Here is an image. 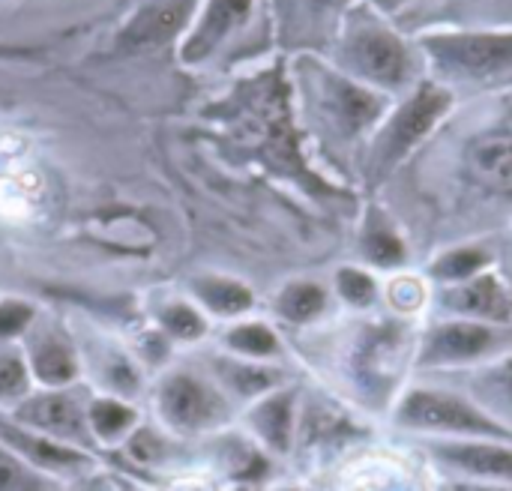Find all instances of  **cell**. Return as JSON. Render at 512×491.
Returning a JSON list of instances; mask_svg holds the SVG:
<instances>
[{"mask_svg":"<svg viewBox=\"0 0 512 491\" xmlns=\"http://www.w3.org/2000/svg\"><path fill=\"white\" fill-rule=\"evenodd\" d=\"M393 420L405 432L429 435V438H486V441H510L512 435L498 426L480 405L468 396L420 387L399 399Z\"/></svg>","mask_w":512,"mask_h":491,"instance_id":"cell-1","label":"cell"},{"mask_svg":"<svg viewBox=\"0 0 512 491\" xmlns=\"http://www.w3.org/2000/svg\"><path fill=\"white\" fill-rule=\"evenodd\" d=\"M453 96L435 84H423L384 126L378 144L372 147V171L375 174H390L396 162L408 150H414L432 129L435 123L450 111Z\"/></svg>","mask_w":512,"mask_h":491,"instance_id":"cell-2","label":"cell"},{"mask_svg":"<svg viewBox=\"0 0 512 491\" xmlns=\"http://www.w3.org/2000/svg\"><path fill=\"white\" fill-rule=\"evenodd\" d=\"M435 66L450 78H489L512 69V30L441 33L423 39Z\"/></svg>","mask_w":512,"mask_h":491,"instance_id":"cell-3","label":"cell"},{"mask_svg":"<svg viewBox=\"0 0 512 491\" xmlns=\"http://www.w3.org/2000/svg\"><path fill=\"white\" fill-rule=\"evenodd\" d=\"M498 351H512V330L480 321H453L426 333L417 363L423 369H459L486 363Z\"/></svg>","mask_w":512,"mask_h":491,"instance_id":"cell-4","label":"cell"},{"mask_svg":"<svg viewBox=\"0 0 512 491\" xmlns=\"http://www.w3.org/2000/svg\"><path fill=\"white\" fill-rule=\"evenodd\" d=\"M345 60L360 78L387 90L405 87L414 78V57L408 45L390 27L375 21H366L351 33L345 45Z\"/></svg>","mask_w":512,"mask_h":491,"instance_id":"cell-5","label":"cell"},{"mask_svg":"<svg viewBox=\"0 0 512 491\" xmlns=\"http://www.w3.org/2000/svg\"><path fill=\"white\" fill-rule=\"evenodd\" d=\"M426 453L447 471L462 474L471 483H507L512 486V444L486 438H429Z\"/></svg>","mask_w":512,"mask_h":491,"instance_id":"cell-6","label":"cell"},{"mask_svg":"<svg viewBox=\"0 0 512 491\" xmlns=\"http://www.w3.org/2000/svg\"><path fill=\"white\" fill-rule=\"evenodd\" d=\"M327 108H330V117L339 126V132L354 138L363 129H369L375 120H381L387 99L363 84L336 78L327 84Z\"/></svg>","mask_w":512,"mask_h":491,"instance_id":"cell-7","label":"cell"},{"mask_svg":"<svg viewBox=\"0 0 512 491\" xmlns=\"http://www.w3.org/2000/svg\"><path fill=\"white\" fill-rule=\"evenodd\" d=\"M447 306L459 315H471L480 321H498V324H512V300L504 291V285L489 276L480 273L462 285H456L447 294Z\"/></svg>","mask_w":512,"mask_h":491,"instance_id":"cell-8","label":"cell"},{"mask_svg":"<svg viewBox=\"0 0 512 491\" xmlns=\"http://www.w3.org/2000/svg\"><path fill=\"white\" fill-rule=\"evenodd\" d=\"M468 399L480 405L498 426L512 435V354L498 357L468 378Z\"/></svg>","mask_w":512,"mask_h":491,"instance_id":"cell-9","label":"cell"},{"mask_svg":"<svg viewBox=\"0 0 512 491\" xmlns=\"http://www.w3.org/2000/svg\"><path fill=\"white\" fill-rule=\"evenodd\" d=\"M165 414L180 426H201V423L213 420L216 399L198 381L174 378L165 387Z\"/></svg>","mask_w":512,"mask_h":491,"instance_id":"cell-10","label":"cell"},{"mask_svg":"<svg viewBox=\"0 0 512 491\" xmlns=\"http://www.w3.org/2000/svg\"><path fill=\"white\" fill-rule=\"evenodd\" d=\"M474 168L501 192H512V132H492L471 147Z\"/></svg>","mask_w":512,"mask_h":491,"instance_id":"cell-11","label":"cell"},{"mask_svg":"<svg viewBox=\"0 0 512 491\" xmlns=\"http://www.w3.org/2000/svg\"><path fill=\"white\" fill-rule=\"evenodd\" d=\"M252 0H213L210 3V12L204 18V24L198 27L192 45L186 48V57H201L207 54L234 24L243 21V15L249 12Z\"/></svg>","mask_w":512,"mask_h":491,"instance_id":"cell-12","label":"cell"},{"mask_svg":"<svg viewBox=\"0 0 512 491\" xmlns=\"http://www.w3.org/2000/svg\"><path fill=\"white\" fill-rule=\"evenodd\" d=\"M21 420H30L57 435H81L78 408L66 396H45V399L30 402L27 408H21Z\"/></svg>","mask_w":512,"mask_h":491,"instance_id":"cell-13","label":"cell"},{"mask_svg":"<svg viewBox=\"0 0 512 491\" xmlns=\"http://www.w3.org/2000/svg\"><path fill=\"white\" fill-rule=\"evenodd\" d=\"M183 12H186V0H177V3H159L153 9H147L129 30V45H153L159 39H165L180 21H183Z\"/></svg>","mask_w":512,"mask_h":491,"instance_id":"cell-14","label":"cell"},{"mask_svg":"<svg viewBox=\"0 0 512 491\" xmlns=\"http://www.w3.org/2000/svg\"><path fill=\"white\" fill-rule=\"evenodd\" d=\"M489 252L477 249V246H465V249H453V252H444L435 264H432V276L441 279V282H468L474 276L483 273V267L489 264Z\"/></svg>","mask_w":512,"mask_h":491,"instance_id":"cell-15","label":"cell"},{"mask_svg":"<svg viewBox=\"0 0 512 491\" xmlns=\"http://www.w3.org/2000/svg\"><path fill=\"white\" fill-rule=\"evenodd\" d=\"M258 429H261V435L276 450H288V438H291V399L288 396H276V399L264 402L261 411H258Z\"/></svg>","mask_w":512,"mask_h":491,"instance_id":"cell-16","label":"cell"},{"mask_svg":"<svg viewBox=\"0 0 512 491\" xmlns=\"http://www.w3.org/2000/svg\"><path fill=\"white\" fill-rule=\"evenodd\" d=\"M363 249L366 258L378 267H399L405 261V246L387 225H372L363 237Z\"/></svg>","mask_w":512,"mask_h":491,"instance_id":"cell-17","label":"cell"},{"mask_svg":"<svg viewBox=\"0 0 512 491\" xmlns=\"http://www.w3.org/2000/svg\"><path fill=\"white\" fill-rule=\"evenodd\" d=\"M327 297L318 285H294L282 294V312L294 321H309L324 309Z\"/></svg>","mask_w":512,"mask_h":491,"instance_id":"cell-18","label":"cell"},{"mask_svg":"<svg viewBox=\"0 0 512 491\" xmlns=\"http://www.w3.org/2000/svg\"><path fill=\"white\" fill-rule=\"evenodd\" d=\"M201 297L216 309V312H225V315H234V312H243L252 297L246 288L240 285H231V282H204L201 285Z\"/></svg>","mask_w":512,"mask_h":491,"instance_id":"cell-19","label":"cell"},{"mask_svg":"<svg viewBox=\"0 0 512 491\" xmlns=\"http://www.w3.org/2000/svg\"><path fill=\"white\" fill-rule=\"evenodd\" d=\"M36 372H39L42 381L63 384V381L72 378L75 366H72V357H69L63 348H54V345H51V348H42V351L36 354Z\"/></svg>","mask_w":512,"mask_h":491,"instance_id":"cell-20","label":"cell"},{"mask_svg":"<svg viewBox=\"0 0 512 491\" xmlns=\"http://www.w3.org/2000/svg\"><path fill=\"white\" fill-rule=\"evenodd\" d=\"M339 294L351 306H369L375 300V279L363 270H342L339 273Z\"/></svg>","mask_w":512,"mask_h":491,"instance_id":"cell-21","label":"cell"},{"mask_svg":"<svg viewBox=\"0 0 512 491\" xmlns=\"http://www.w3.org/2000/svg\"><path fill=\"white\" fill-rule=\"evenodd\" d=\"M231 345L240 348V351H246V354H273V351H276L273 333L264 330V327H258V324L237 330V333L231 336Z\"/></svg>","mask_w":512,"mask_h":491,"instance_id":"cell-22","label":"cell"},{"mask_svg":"<svg viewBox=\"0 0 512 491\" xmlns=\"http://www.w3.org/2000/svg\"><path fill=\"white\" fill-rule=\"evenodd\" d=\"M3 435H6L9 441L21 444V450H27V453H30V456H36L39 462H48V465H66V462H78V456H75V453H66V450H57V447H45V444H39V441H30V438L18 435V432H12V429H3Z\"/></svg>","mask_w":512,"mask_h":491,"instance_id":"cell-23","label":"cell"},{"mask_svg":"<svg viewBox=\"0 0 512 491\" xmlns=\"http://www.w3.org/2000/svg\"><path fill=\"white\" fill-rule=\"evenodd\" d=\"M129 420H132V414L126 408L114 405V402H99L93 408V423H96V429L102 435H117L120 429L129 426Z\"/></svg>","mask_w":512,"mask_h":491,"instance_id":"cell-24","label":"cell"},{"mask_svg":"<svg viewBox=\"0 0 512 491\" xmlns=\"http://www.w3.org/2000/svg\"><path fill=\"white\" fill-rule=\"evenodd\" d=\"M0 491H42L33 477H27L12 459L0 456Z\"/></svg>","mask_w":512,"mask_h":491,"instance_id":"cell-25","label":"cell"},{"mask_svg":"<svg viewBox=\"0 0 512 491\" xmlns=\"http://www.w3.org/2000/svg\"><path fill=\"white\" fill-rule=\"evenodd\" d=\"M24 387V366L15 357H0V393L12 396Z\"/></svg>","mask_w":512,"mask_h":491,"instance_id":"cell-26","label":"cell"},{"mask_svg":"<svg viewBox=\"0 0 512 491\" xmlns=\"http://www.w3.org/2000/svg\"><path fill=\"white\" fill-rule=\"evenodd\" d=\"M165 321H168V327H171L174 333H180V336H198V333H201V321H198V315H195L192 309H171V312L165 315Z\"/></svg>","mask_w":512,"mask_h":491,"instance_id":"cell-27","label":"cell"},{"mask_svg":"<svg viewBox=\"0 0 512 491\" xmlns=\"http://www.w3.org/2000/svg\"><path fill=\"white\" fill-rule=\"evenodd\" d=\"M30 318V312L18 303H6L0 306V336H9L15 333L18 327H24V321Z\"/></svg>","mask_w":512,"mask_h":491,"instance_id":"cell-28","label":"cell"},{"mask_svg":"<svg viewBox=\"0 0 512 491\" xmlns=\"http://www.w3.org/2000/svg\"><path fill=\"white\" fill-rule=\"evenodd\" d=\"M444 491H512L507 483H471V480H459V483H450Z\"/></svg>","mask_w":512,"mask_h":491,"instance_id":"cell-29","label":"cell"},{"mask_svg":"<svg viewBox=\"0 0 512 491\" xmlns=\"http://www.w3.org/2000/svg\"><path fill=\"white\" fill-rule=\"evenodd\" d=\"M402 3H405V0H375V6H378L381 12H396Z\"/></svg>","mask_w":512,"mask_h":491,"instance_id":"cell-30","label":"cell"},{"mask_svg":"<svg viewBox=\"0 0 512 491\" xmlns=\"http://www.w3.org/2000/svg\"><path fill=\"white\" fill-rule=\"evenodd\" d=\"M321 9H339V6H345L348 0H315Z\"/></svg>","mask_w":512,"mask_h":491,"instance_id":"cell-31","label":"cell"}]
</instances>
